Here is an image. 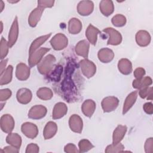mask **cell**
Returning a JSON list of instances; mask_svg holds the SVG:
<instances>
[{"mask_svg":"<svg viewBox=\"0 0 153 153\" xmlns=\"http://www.w3.org/2000/svg\"><path fill=\"white\" fill-rule=\"evenodd\" d=\"M56 60L54 56L52 54L47 55L38 64V71L42 75H47L52 70Z\"/></svg>","mask_w":153,"mask_h":153,"instance_id":"6da1fadb","label":"cell"},{"mask_svg":"<svg viewBox=\"0 0 153 153\" xmlns=\"http://www.w3.org/2000/svg\"><path fill=\"white\" fill-rule=\"evenodd\" d=\"M79 66L83 75L87 78H90L96 72V66L91 60L84 59L79 61Z\"/></svg>","mask_w":153,"mask_h":153,"instance_id":"7a4b0ae2","label":"cell"},{"mask_svg":"<svg viewBox=\"0 0 153 153\" xmlns=\"http://www.w3.org/2000/svg\"><path fill=\"white\" fill-rule=\"evenodd\" d=\"M50 42L54 50L59 51L62 50L67 47L68 44V39L64 34L59 33L51 39Z\"/></svg>","mask_w":153,"mask_h":153,"instance_id":"3957f363","label":"cell"},{"mask_svg":"<svg viewBox=\"0 0 153 153\" xmlns=\"http://www.w3.org/2000/svg\"><path fill=\"white\" fill-rule=\"evenodd\" d=\"M103 32L109 35V39L107 42L108 45H117L121 44L122 36L118 30L112 27H106L103 29Z\"/></svg>","mask_w":153,"mask_h":153,"instance_id":"277c9868","label":"cell"},{"mask_svg":"<svg viewBox=\"0 0 153 153\" xmlns=\"http://www.w3.org/2000/svg\"><path fill=\"white\" fill-rule=\"evenodd\" d=\"M15 126V122L13 117L10 114H4L1 116L0 120V126L1 130L6 133H11Z\"/></svg>","mask_w":153,"mask_h":153,"instance_id":"5b68a950","label":"cell"},{"mask_svg":"<svg viewBox=\"0 0 153 153\" xmlns=\"http://www.w3.org/2000/svg\"><path fill=\"white\" fill-rule=\"evenodd\" d=\"M50 51V48L43 47L35 51L32 54L29 55L28 63L30 67H33L38 65L41 60L43 56Z\"/></svg>","mask_w":153,"mask_h":153,"instance_id":"8992f818","label":"cell"},{"mask_svg":"<svg viewBox=\"0 0 153 153\" xmlns=\"http://www.w3.org/2000/svg\"><path fill=\"white\" fill-rule=\"evenodd\" d=\"M119 100L115 96H108L105 97L102 102L101 105L104 112H110L114 111L118 106Z\"/></svg>","mask_w":153,"mask_h":153,"instance_id":"52a82bcc","label":"cell"},{"mask_svg":"<svg viewBox=\"0 0 153 153\" xmlns=\"http://www.w3.org/2000/svg\"><path fill=\"white\" fill-rule=\"evenodd\" d=\"M47 112L46 107L41 105H36L30 109L28 112V117L33 120H40L46 115Z\"/></svg>","mask_w":153,"mask_h":153,"instance_id":"ba28073f","label":"cell"},{"mask_svg":"<svg viewBox=\"0 0 153 153\" xmlns=\"http://www.w3.org/2000/svg\"><path fill=\"white\" fill-rule=\"evenodd\" d=\"M22 132L28 138L34 139L38 134V129L37 126L32 123L26 122L22 124L21 126Z\"/></svg>","mask_w":153,"mask_h":153,"instance_id":"9c48e42d","label":"cell"},{"mask_svg":"<svg viewBox=\"0 0 153 153\" xmlns=\"http://www.w3.org/2000/svg\"><path fill=\"white\" fill-rule=\"evenodd\" d=\"M19 36V23L17 17H16L13 20L12 25L11 26L8 37V44L9 47H12L16 42Z\"/></svg>","mask_w":153,"mask_h":153,"instance_id":"30bf717a","label":"cell"},{"mask_svg":"<svg viewBox=\"0 0 153 153\" xmlns=\"http://www.w3.org/2000/svg\"><path fill=\"white\" fill-rule=\"evenodd\" d=\"M69 126L72 131L81 133L82 130L83 122L81 118L78 115L73 114L69 119Z\"/></svg>","mask_w":153,"mask_h":153,"instance_id":"8fae6325","label":"cell"},{"mask_svg":"<svg viewBox=\"0 0 153 153\" xmlns=\"http://www.w3.org/2000/svg\"><path fill=\"white\" fill-rule=\"evenodd\" d=\"M94 10V4L91 1H81L77 6V11L83 16L90 15Z\"/></svg>","mask_w":153,"mask_h":153,"instance_id":"7c38bea8","label":"cell"},{"mask_svg":"<svg viewBox=\"0 0 153 153\" xmlns=\"http://www.w3.org/2000/svg\"><path fill=\"white\" fill-rule=\"evenodd\" d=\"M32 93L29 88H20L16 94V98L17 101L22 104L26 105L29 103L32 100Z\"/></svg>","mask_w":153,"mask_h":153,"instance_id":"4fadbf2b","label":"cell"},{"mask_svg":"<svg viewBox=\"0 0 153 153\" xmlns=\"http://www.w3.org/2000/svg\"><path fill=\"white\" fill-rule=\"evenodd\" d=\"M30 76V68L25 63H20L16 66V76L20 81L27 80Z\"/></svg>","mask_w":153,"mask_h":153,"instance_id":"5bb4252c","label":"cell"},{"mask_svg":"<svg viewBox=\"0 0 153 153\" xmlns=\"http://www.w3.org/2000/svg\"><path fill=\"white\" fill-rule=\"evenodd\" d=\"M90 48L89 42L84 39L79 41L75 47V51L79 56L87 59L88 56V51Z\"/></svg>","mask_w":153,"mask_h":153,"instance_id":"9a60e30c","label":"cell"},{"mask_svg":"<svg viewBox=\"0 0 153 153\" xmlns=\"http://www.w3.org/2000/svg\"><path fill=\"white\" fill-rule=\"evenodd\" d=\"M136 41L138 45L140 47H146L151 42V36L148 32L140 30L136 34Z\"/></svg>","mask_w":153,"mask_h":153,"instance_id":"2e32d148","label":"cell"},{"mask_svg":"<svg viewBox=\"0 0 153 153\" xmlns=\"http://www.w3.org/2000/svg\"><path fill=\"white\" fill-rule=\"evenodd\" d=\"M68 112V107L63 102H58L54 105L53 112L52 118L54 120H58L63 117Z\"/></svg>","mask_w":153,"mask_h":153,"instance_id":"e0dca14e","label":"cell"},{"mask_svg":"<svg viewBox=\"0 0 153 153\" xmlns=\"http://www.w3.org/2000/svg\"><path fill=\"white\" fill-rule=\"evenodd\" d=\"M43 12L44 8L39 7H37L31 11L28 17V23L30 26L34 27L37 25L38 22L41 19Z\"/></svg>","mask_w":153,"mask_h":153,"instance_id":"ac0fdd59","label":"cell"},{"mask_svg":"<svg viewBox=\"0 0 153 153\" xmlns=\"http://www.w3.org/2000/svg\"><path fill=\"white\" fill-rule=\"evenodd\" d=\"M99 60L105 63L111 62L114 57V51L108 48H103L99 50L97 53Z\"/></svg>","mask_w":153,"mask_h":153,"instance_id":"d6986e66","label":"cell"},{"mask_svg":"<svg viewBox=\"0 0 153 153\" xmlns=\"http://www.w3.org/2000/svg\"><path fill=\"white\" fill-rule=\"evenodd\" d=\"M99 33H100V31L91 24L88 26L85 30V36L89 42L93 45H96L97 39V35Z\"/></svg>","mask_w":153,"mask_h":153,"instance_id":"ffe728a7","label":"cell"},{"mask_svg":"<svg viewBox=\"0 0 153 153\" xmlns=\"http://www.w3.org/2000/svg\"><path fill=\"white\" fill-rule=\"evenodd\" d=\"M96 105L94 100L87 99L85 100L81 106V110L84 115L87 117H91L96 109Z\"/></svg>","mask_w":153,"mask_h":153,"instance_id":"44dd1931","label":"cell"},{"mask_svg":"<svg viewBox=\"0 0 153 153\" xmlns=\"http://www.w3.org/2000/svg\"><path fill=\"white\" fill-rule=\"evenodd\" d=\"M127 128L126 126L123 125H118L115 129L114 130L112 134V143L117 144L123 140L124 138Z\"/></svg>","mask_w":153,"mask_h":153,"instance_id":"7402d4cb","label":"cell"},{"mask_svg":"<svg viewBox=\"0 0 153 153\" xmlns=\"http://www.w3.org/2000/svg\"><path fill=\"white\" fill-rule=\"evenodd\" d=\"M57 131V126L53 121L48 122L44 127L43 131L44 137L45 140L50 139L54 137Z\"/></svg>","mask_w":153,"mask_h":153,"instance_id":"603a6c76","label":"cell"},{"mask_svg":"<svg viewBox=\"0 0 153 153\" xmlns=\"http://www.w3.org/2000/svg\"><path fill=\"white\" fill-rule=\"evenodd\" d=\"M99 9L103 16L106 17L110 16L114 11L113 2L110 0L101 1L99 4Z\"/></svg>","mask_w":153,"mask_h":153,"instance_id":"cb8c5ba5","label":"cell"},{"mask_svg":"<svg viewBox=\"0 0 153 153\" xmlns=\"http://www.w3.org/2000/svg\"><path fill=\"white\" fill-rule=\"evenodd\" d=\"M137 97V91H134L130 93L126 98L123 108V114H126L135 103Z\"/></svg>","mask_w":153,"mask_h":153,"instance_id":"d4e9b609","label":"cell"},{"mask_svg":"<svg viewBox=\"0 0 153 153\" xmlns=\"http://www.w3.org/2000/svg\"><path fill=\"white\" fill-rule=\"evenodd\" d=\"M118 69L121 74L128 75L132 72L133 69L131 62L127 59H121L118 61Z\"/></svg>","mask_w":153,"mask_h":153,"instance_id":"484cf974","label":"cell"},{"mask_svg":"<svg viewBox=\"0 0 153 153\" xmlns=\"http://www.w3.org/2000/svg\"><path fill=\"white\" fill-rule=\"evenodd\" d=\"M51 35V33H50L48 34L38 37L35 40H33V41L32 42V44L30 46V48H29V55L32 54L35 51H36L38 50V48L41 45H42L50 37Z\"/></svg>","mask_w":153,"mask_h":153,"instance_id":"4316f807","label":"cell"},{"mask_svg":"<svg viewBox=\"0 0 153 153\" xmlns=\"http://www.w3.org/2000/svg\"><path fill=\"white\" fill-rule=\"evenodd\" d=\"M82 23L77 18H72L68 22L69 32L73 35L79 33L82 29Z\"/></svg>","mask_w":153,"mask_h":153,"instance_id":"83f0119b","label":"cell"},{"mask_svg":"<svg viewBox=\"0 0 153 153\" xmlns=\"http://www.w3.org/2000/svg\"><path fill=\"white\" fill-rule=\"evenodd\" d=\"M152 83V80L150 76L143 77L141 79H135L133 81L132 85L133 87L140 90L146 87H149Z\"/></svg>","mask_w":153,"mask_h":153,"instance_id":"f1b7e54d","label":"cell"},{"mask_svg":"<svg viewBox=\"0 0 153 153\" xmlns=\"http://www.w3.org/2000/svg\"><path fill=\"white\" fill-rule=\"evenodd\" d=\"M13 67L9 65L2 73L0 74V85H3L9 84L12 80Z\"/></svg>","mask_w":153,"mask_h":153,"instance_id":"f546056e","label":"cell"},{"mask_svg":"<svg viewBox=\"0 0 153 153\" xmlns=\"http://www.w3.org/2000/svg\"><path fill=\"white\" fill-rule=\"evenodd\" d=\"M6 142L9 145L20 149L22 145V137L16 133H10L6 137Z\"/></svg>","mask_w":153,"mask_h":153,"instance_id":"4dcf8cb0","label":"cell"},{"mask_svg":"<svg viewBox=\"0 0 153 153\" xmlns=\"http://www.w3.org/2000/svg\"><path fill=\"white\" fill-rule=\"evenodd\" d=\"M36 96L41 100H48L53 97V93L50 88L44 87L39 88L37 90Z\"/></svg>","mask_w":153,"mask_h":153,"instance_id":"1f68e13d","label":"cell"},{"mask_svg":"<svg viewBox=\"0 0 153 153\" xmlns=\"http://www.w3.org/2000/svg\"><path fill=\"white\" fill-rule=\"evenodd\" d=\"M79 152H85L94 148V145L87 139H81L78 143Z\"/></svg>","mask_w":153,"mask_h":153,"instance_id":"d6a6232c","label":"cell"},{"mask_svg":"<svg viewBox=\"0 0 153 153\" xmlns=\"http://www.w3.org/2000/svg\"><path fill=\"white\" fill-rule=\"evenodd\" d=\"M126 17L124 15L120 14H116L112 18L111 20L112 25L116 27L124 26L126 25Z\"/></svg>","mask_w":153,"mask_h":153,"instance_id":"836d02e7","label":"cell"},{"mask_svg":"<svg viewBox=\"0 0 153 153\" xmlns=\"http://www.w3.org/2000/svg\"><path fill=\"white\" fill-rule=\"evenodd\" d=\"M124 146L120 142L117 144L112 143L106 146L105 152L106 153H113V152H123Z\"/></svg>","mask_w":153,"mask_h":153,"instance_id":"e575fe53","label":"cell"},{"mask_svg":"<svg viewBox=\"0 0 153 153\" xmlns=\"http://www.w3.org/2000/svg\"><path fill=\"white\" fill-rule=\"evenodd\" d=\"M139 94L140 97L142 99L146 98L148 100H152L153 94H152V87H146L142 89L139 90Z\"/></svg>","mask_w":153,"mask_h":153,"instance_id":"d590c367","label":"cell"},{"mask_svg":"<svg viewBox=\"0 0 153 153\" xmlns=\"http://www.w3.org/2000/svg\"><path fill=\"white\" fill-rule=\"evenodd\" d=\"M9 48L10 47L8 44V41H7L3 37H1L0 43V53L1 60H3L8 54Z\"/></svg>","mask_w":153,"mask_h":153,"instance_id":"8d00e7d4","label":"cell"},{"mask_svg":"<svg viewBox=\"0 0 153 153\" xmlns=\"http://www.w3.org/2000/svg\"><path fill=\"white\" fill-rule=\"evenodd\" d=\"M12 93L9 88H4L0 90V100L1 102L8 100L11 96Z\"/></svg>","mask_w":153,"mask_h":153,"instance_id":"74e56055","label":"cell"},{"mask_svg":"<svg viewBox=\"0 0 153 153\" xmlns=\"http://www.w3.org/2000/svg\"><path fill=\"white\" fill-rule=\"evenodd\" d=\"M145 151L146 153H152L153 152V138H148L144 145Z\"/></svg>","mask_w":153,"mask_h":153,"instance_id":"f35d334b","label":"cell"},{"mask_svg":"<svg viewBox=\"0 0 153 153\" xmlns=\"http://www.w3.org/2000/svg\"><path fill=\"white\" fill-rule=\"evenodd\" d=\"M54 1L49 0H39L38 1V7L42 8H51L54 5Z\"/></svg>","mask_w":153,"mask_h":153,"instance_id":"ab89813d","label":"cell"},{"mask_svg":"<svg viewBox=\"0 0 153 153\" xmlns=\"http://www.w3.org/2000/svg\"><path fill=\"white\" fill-rule=\"evenodd\" d=\"M39 146L33 143H31L29 145H27L25 152L26 153H37L39 152Z\"/></svg>","mask_w":153,"mask_h":153,"instance_id":"60d3db41","label":"cell"},{"mask_svg":"<svg viewBox=\"0 0 153 153\" xmlns=\"http://www.w3.org/2000/svg\"><path fill=\"white\" fill-rule=\"evenodd\" d=\"M64 151L67 153H77L79 152L76 146L71 143H69L65 145L64 148Z\"/></svg>","mask_w":153,"mask_h":153,"instance_id":"b9f144b4","label":"cell"},{"mask_svg":"<svg viewBox=\"0 0 153 153\" xmlns=\"http://www.w3.org/2000/svg\"><path fill=\"white\" fill-rule=\"evenodd\" d=\"M145 70L143 68H137L134 71L133 75L136 79H141L145 75Z\"/></svg>","mask_w":153,"mask_h":153,"instance_id":"7bdbcfd3","label":"cell"},{"mask_svg":"<svg viewBox=\"0 0 153 153\" xmlns=\"http://www.w3.org/2000/svg\"><path fill=\"white\" fill-rule=\"evenodd\" d=\"M19 152V148H17L11 145L5 146L1 151V152H4V153H18Z\"/></svg>","mask_w":153,"mask_h":153,"instance_id":"ee69618b","label":"cell"},{"mask_svg":"<svg viewBox=\"0 0 153 153\" xmlns=\"http://www.w3.org/2000/svg\"><path fill=\"white\" fill-rule=\"evenodd\" d=\"M143 109L147 114L152 115L153 114V105L152 102L145 103L143 106Z\"/></svg>","mask_w":153,"mask_h":153,"instance_id":"f6af8a7d","label":"cell"},{"mask_svg":"<svg viewBox=\"0 0 153 153\" xmlns=\"http://www.w3.org/2000/svg\"><path fill=\"white\" fill-rule=\"evenodd\" d=\"M8 62V59H4L2 60L1 62V67H0V71H1V74L3 72V71L5 69V66L7 65Z\"/></svg>","mask_w":153,"mask_h":153,"instance_id":"bcb514c9","label":"cell"},{"mask_svg":"<svg viewBox=\"0 0 153 153\" xmlns=\"http://www.w3.org/2000/svg\"><path fill=\"white\" fill-rule=\"evenodd\" d=\"M0 6H1V12H2L4 9V2L2 1H1V2H0Z\"/></svg>","mask_w":153,"mask_h":153,"instance_id":"7dc6e473","label":"cell"},{"mask_svg":"<svg viewBox=\"0 0 153 153\" xmlns=\"http://www.w3.org/2000/svg\"><path fill=\"white\" fill-rule=\"evenodd\" d=\"M1 23V32H2V29H3V25H2V22H0Z\"/></svg>","mask_w":153,"mask_h":153,"instance_id":"c3c4849f","label":"cell"},{"mask_svg":"<svg viewBox=\"0 0 153 153\" xmlns=\"http://www.w3.org/2000/svg\"><path fill=\"white\" fill-rule=\"evenodd\" d=\"M8 2H11V3H16V2H19V1H8Z\"/></svg>","mask_w":153,"mask_h":153,"instance_id":"681fc988","label":"cell"}]
</instances>
